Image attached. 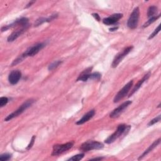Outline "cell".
Returning a JSON list of instances; mask_svg holds the SVG:
<instances>
[{
  "instance_id": "1",
  "label": "cell",
  "mask_w": 161,
  "mask_h": 161,
  "mask_svg": "<svg viewBox=\"0 0 161 161\" xmlns=\"http://www.w3.org/2000/svg\"><path fill=\"white\" fill-rule=\"evenodd\" d=\"M45 46V44L44 43H39L33 46L29 47L24 53H23L20 57H18L17 59H16L13 63L12 64V66H13L16 64L20 63L24 59L28 57H32L36 55L37 54H38L44 47Z\"/></svg>"
},
{
  "instance_id": "2",
  "label": "cell",
  "mask_w": 161,
  "mask_h": 161,
  "mask_svg": "<svg viewBox=\"0 0 161 161\" xmlns=\"http://www.w3.org/2000/svg\"><path fill=\"white\" fill-rule=\"evenodd\" d=\"M131 128V126L126 125L125 124H121L118 125L116 130L110 137H108L105 140V142L107 144H110L115 142L118 139L120 138L121 136L126 135L130 129Z\"/></svg>"
},
{
  "instance_id": "3",
  "label": "cell",
  "mask_w": 161,
  "mask_h": 161,
  "mask_svg": "<svg viewBox=\"0 0 161 161\" xmlns=\"http://www.w3.org/2000/svg\"><path fill=\"white\" fill-rule=\"evenodd\" d=\"M34 103V100H28L27 101H26L23 105H21L16 111H15L14 112H13L12 113H11L10 115H9L8 116H7L5 119V121H8L10 120H11L12 119L18 116L19 115H20L21 114H22L26 109H28L29 107H30L31 106V105Z\"/></svg>"
},
{
  "instance_id": "4",
  "label": "cell",
  "mask_w": 161,
  "mask_h": 161,
  "mask_svg": "<svg viewBox=\"0 0 161 161\" xmlns=\"http://www.w3.org/2000/svg\"><path fill=\"white\" fill-rule=\"evenodd\" d=\"M103 147L104 145L101 142L94 140H89L83 143L81 145L80 150L83 152H88L92 150H100Z\"/></svg>"
},
{
  "instance_id": "5",
  "label": "cell",
  "mask_w": 161,
  "mask_h": 161,
  "mask_svg": "<svg viewBox=\"0 0 161 161\" xmlns=\"http://www.w3.org/2000/svg\"><path fill=\"white\" fill-rule=\"evenodd\" d=\"M74 145L73 142H68L64 144H56L53 147V150L52 152V156H57L59 155L66 151L71 149Z\"/></svg>"
},
{
  "instance_id": "6",
  "label": "cell",
  "mask_w": 161,
  "mask_h": 161,
  "mask_svg": "<svg viewBox=\"0 0 161 161\" xmlns=\"http://www.w3.org/2000/svg\"><path fill=\"white\" fill-rule=\"evenodd\" d=\"M140 17V10L139 7H136L131 13L128 20L127 26L130 29H135L137 27L139 20Z\"/></svg>"
},
{
  "instance_id": "7",
  "label": "cell",
  "mask_w": 161,
  "mask_h": 161,
  "mask_svg": "<svg viewBox=\"0 0 161 161\" xmlns=\"http://www.w3.org/2000/svg\"><path fill=\"white\" fill-rule=\"evenodd\" d=\"M133 81H130L128 82L124 86V87L120 90V91L116 94L115 97L114 98L113 102L114 103H118L122 99H123L126 96H127L128 92L130 91L132 85H133Z\"/></svg>"
},
{
  "instance_id": "8",
  "label": "cell",
  "mask_w": 161,
  "mask_h": 161,
  "mask_svg": "<svg viewBox=\"0 0 161 161\" xmlns=\"http://www.w3.org/2000/svg\"><path fill=\"white\" fill-rule=\"evenodd\" d=\"M132 49H133V46L128 47L125 48L123 51L118 53L115 56V59H113V61L112 64H111V67L113 68H116L118 66V64L122 61V60L132 51Z\"/></svg>"
},
{
  "instance_id": "9",
  "label": "cell",
  "mask_w": 161,
  "mask_h": 161,
  "mask_svg": "<svg viewBox=\"0 0 161 161\" xmlns=\"http://www.w3.org/2000/svg\"><path fill=\"white\" fill-rule=\"evenodd\" d=\"M21 26L22 28H28V19L27 18H25V17L18 19L10 25L3 26L2 28V31L3 32L5 31H7L12 27H15V26Z\"/></svg>"
},
{
  "instance_id": "10",
  "label": "cell",
  "mask_w": 161,
  "mask_h": 161,
  "mask_svg": "<svg viewBox=\"0 0 161 161\" xmlns=\"http://www.w3.org/2000/svg\"><path fill=\"white\" fill-rule=\"evenodd\" d=\"M131 101H126L124 103H123L121 105H120L118 107L115 108L110 115V117L111 118H116L121 115V113L130 106V105L132 104Z\"/></svg>"
},
{
  "instance_id": "11",
  "label": "cell",
  "mask_w": 161,
  "mask_h": 161,
  "mask_svg": "<svg viewBox=\"0 0 161 161\" xmlns=\"http://www.w3.org/2000/svg\"><path fill=\"white\" fill-rule=\"evenodd\" d=\"M21 73L19 70H13L11 71L8 76L9 83L12 85L17 84L21 79Z\"/></svg>"
},
{
  "instance_id": "12",
  "label": "cell",
  "mask_w": 161,
  "mask_h": 161,
  "mask_svg": "<svg viewBox=\"0 0 161 161\" xmlns=\"http://www.w3.org/2000/svg\"><path fill=\"white\" fill-rule=\"evenodd\" d=\"M122 17H123V14L121 13L113 14L108 18H104L103 20V23L106 25H112L116 23Z\"/></svg>"
},
{
  "instance_id": "13",
  "label": "cell",
  "mask_w": 161,
  "mask_h": 161,
  "mask_svg": "<svg viewBox=\"0 0 161 161\" xmlns=\"http://www.w3.org/2000/svg\"><path fill=\"white\" fill-rule=\"evenodd\" d=\"M150 75H151L150 72H149L147 74H146L143 77V78H142V79H140V80L135 84V86H134V89H133L132 91H131L130 94H129V96H128V97H130V96H132L135 92H137V91L140 89V88L142 86L143 83H144L145 81H147V80L150 78Z\"/></svg>"
},
{
  "instance_id": "14",
  "label": "cell",
  "mask_w": 161,
  "mask_h": 161,
  "mask_svg": "<svg viewBox=\"0 0 161 161\" xmlns=\"http://www.w3.org/2000/svg\"><path fill=\"white\" fill-rule=\"evenodd\" d=\"M28 28H22L20 30H18L15 31H13V33L8 37V42H13L15 41L16 39H17L20 36H21L24 32L26 31V30Z\"/></svg>"
},
{
  "instance_id": "15",
  "label": "cell",
  "mask_w": 161,
  "mask_h": 161,
  "mask_svg": "<svg viewBox=\"0 0 161 161\" xmlns=\"http://www.w3.org/2000/svg\"><path fill=\"white\" fill-rule=\"evenodd\" d=\"M95 115V110H91L90 111H89L87 113H86L81 119H80L79 120H78L76 122V125H81L84 124V123L88 121L90 119H91Z\"/></svg>"
},
{
  "instance_id": "16",
  "label": "cell",
  "mask_w": 161,
  "mask_h": 161,
  "mask_svg": "<svg viewBox=\"0 0 161 161\" xmlns=\"http://www.w3.org/2000/svg\"><path fill=\"white\" fill-rule=\"evenodd\" d=\"M57 17V15L55 14V15H52L49 18H42V17L36 20V21L35 23V26H38L45 22H50V21H52L53 20H54L55 18H56Z\"/></svg>"
},
{
  "instance_id": "17",
  "label": "cell",
  "mask_w": 161,
  "mask_h": 161,
  "mask_svg": "<svg viewBox=\"0 0 161 161\" xmlns=\"http://www.w3.org/2000/svg\"><path fill=\"white\" fill-rule=\"evenodd\" d=\"M160 139H159L158 140H155L151 145H150V146L149 147V148H148L147 150H145V152L142 154V155L140 156V157L139 158V160L142 159L143 157H144L145 155H147L149 153H150V152H152L157 146H158V145L160 144Z\"/></svg>"
},
{
  "instance_id": "18",
  "label": "cell",
  "mask_w": 161,
  "mask_h": 161,
  "mask_svg": "<svg viewBox=\"0 0 161 161\" xmlns=\"http://www.w3.org/2000/svg\"><path fill=\"white\" fill-rule=\"evenodd\" d=\"M157 7L155 6H151L149 8L147 12V17L150 18L152 17H154L155 15L157 13Z\"/></svg>"
},
{
  "instance_id": "19",
  "label": "cell",
  "mask_w": 161,
  "mask_h": 161,
  "mask_svg": "<svg viewBox=\"0 0 161 161\" xmlns=\"http://www.w3.org/2000/svg\"><path fill=\"white\" fill-rule=\"evenodd\" d=\"M160 17V15H159L158 16H154V17H152L150 18L149 19V20L144 24V25H143L142 27H143V28H146V27L149 26L150 25H151L152 23H153L154 22H155V21L157 19H159Z\"/></svg>"
},
{
  "instance_id": "20",
  "label": "cell",
  "mask_w": 161,
  "mask_h": 161,
  "mask_svg": "<svg viewBox=\"0 0 161 161\" xmlns=\"http://www.w3.org/2000/svg\"><path fill=\"white\" fill-rule=\"evenodd\" d=\"M61 64H62V61H60V60L54 61V62H52V64H50L48 69L49 71H52V70L55 69V68H57L59 66H60Z\"/></svg>"
},
{
  "instance_id": "21",
  "label": "cell",
  "mask_w": 161,
  "mask_h": 161,
  "mask_svg": "<svg viewBox=\"0 0 161 161\" xmlns=\"http://www.w3.org/2000/svg\"><path fill=\"white\" fill-rule=\"evenodd\" d=\"M84 154H83V153H82V154H78V155H76L73 156L72 157L69 158L68 160L79 161V160H81V159H83V158L84 157Z\"/></svg>"
},
{
  "instance_id": "22",
  "label": "cell",
  "mask_w": 161,
  "mask_h": 161,
  "mask_svg": "<svg viewBox=\"0 0 161 161\" xmlns=\"http://www.w3.org/2000/svg\"><path fill=\"white\" fill-rule=\"evenodd\" d=\"M102 77V75L99 73H94L89 74V79H94L99 81Z\"/></svg>"
},
{
  "instance_id": "23",
  "label": "cell",
  "mask_w": 161,
  "mask_h": 161,
  "mask_svg": "<svg viewBox=\"0 0 161 161\" xmlns=\"http://www.w3.org/2000/svg\"><path fill=\"white\" fill-rule=\"evenodd\" d=\"M160 118H161V116H160V115L157 116V117L154 118V119H152V120H150V121H149V123H148V126H150L154 125L156 123H158L159 121H160Z\"/></svg>"
},
{
  "instance_id": "24",
  "label": "cell",
  "mask_w": 161,
  "mask_h": 161,
  "mask_svg": "<svg viewBox=\"0 0 161 161\" xmlns=\"http://www.w3.org/2000/svg\"><path fill=\"white\" fill-rule=\"evenodd\" d=\"M12 158V154H3L0 155V160L2 161H7Z\"/></svg>"
},
{
  "instance_id": "25",
  "label": "cell",
  "mask_w": 161,
  "mask_h": 161,
  "mask_svg": "<svg viewBox=\"0 0 161 161\" xmlns=\"http://www.w3.org/2000/svg\"><path fill=\"white\" fill-rule=\"evenodd\" d=\"M160 25H159L157 27V28L154 31L153 33L149 36V39H153L154 37H155V36L158 34L159 32L160 31Z\"/></svg>"
},
{
  "instance_id": "26",
  "label": "cell",
  "mask_w": 161,
  "mask_h": 161,
  "mask_svg": "<svg viewBox=\"0 0 161 161\" xmlns=\"http://www.w3.org/2000/svg\"><path fill=\"white\" fill-rule=\"evenodd\" d=\"M8 102V99L7 97H1L0 98V107H3Z\"/></svg>"
},
{
  "instance_id": "27",
  "label": "cell",
  "mask_w": 161,
  "mask_h": 161,
  "mask_svg": "<svg viewBox=\"0 0 161 161\" xmlns=\"http://www.w3.org/2000/svg\"><path fill=\"white\" fill-rule=\"evenodd\" d=\"M35 140H36V136H33V137H32V138H31V141H30L29 145H28V147H26V149H27V150H29V149H30L32 147V146H33V145H34V144Z\"/></svg>"
},
{
  "instance_id": "28",
  "label": "cell",
  "mask_w": 161,
  "mask_h": 161,
  "mask_svg": "<svg viewBox=\"0 0 161 161\" xmlns=\"http://www.w3.org/2000/svg\"><path fill=\"white\" fill-rule=\"evenodd\" d=\"M92 16L96 18V20L100 21V15L98 14H97V13H93Z\"/></svg>"
},
{
  "instance_id": "29",
  "label": "cell",
  "mask_w": 161,
  "mask_h": 161,
  "mask_svg": "<svg viewBox=\"0 0 161 161\" xmlns=\"http://www.w3.org/2000/svg\"><path fill=\"white\" fill-rule=\"evenodd\" d=\"M104 159V157H96V158L91 159V160H102V159Z\"/></svg>"
},
{
  "instance_id": "30",
  "label": "cell",
  "mask_w": 161,
  "mask_h": 161,
  "mask_svg": "<svg viewBox=\"0 0 161 161\" xmlns=\"http://www.w3.org/2000/svg\"><path fill=\"white\" fill-rule=\"evenodd\" d=\"M34 3H36V2H29V3H28V4H27V5H26V6L25 7V8H27L30 7V6H31V5H32V4H34Z\"/></svg>"
},
{
  "instance_id": "31",
  "label": "cell",
  "mask_w": 161,
  "mask_h": 161,
  "mask_svg": "<svg viewBox=\"0 0 161 161\" xmlns=\"http://www.w3.org/2000/svg\"><path fill=\"white\" fill-rule=\"evenodd\" d=\"M118 28V27H114V28H110V31H115V30H116Z\"/></svg>"
}]
</instances>
